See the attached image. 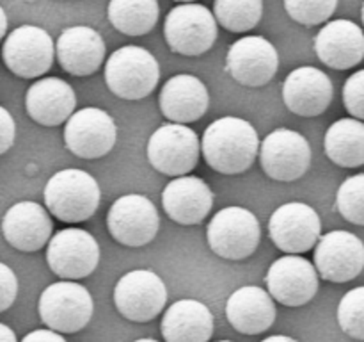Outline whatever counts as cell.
Here are the masks:
<instances>
[{"mask_svg":"<svg viewBox=\"0 0 364 342\" xmlns=\"http://www.w3.org/2000/svg\"><path fill=\"white\" fill-rule=\"evenodd\" d=\"M262 141L244 118L224 116L206 127L201 139L203 159L220 175H240L252 166Z\"/></svg>","mask_w":364,"mask_h":342,"instance_id":"obj_1","label":"cell"},{"mask_svg":"<svg viewBox=\"0 0 364 342\" xmlns=\"http://www.w3.org/2000/svg\"><path fill=\"white\" fill-rule=\"evenodd\" d=\"M45 207L53 217L63 223H82L95 216L102 200V191L87 171L68 167L50 177L46 182Z\"/></svg>","mask_w":364,"mask_h":342,"instance_id":"obj_2","label":"cell"},{"mask_svg":"<svg viewBox=\"0 0 364 342\" xmlns=\"http://www.w3.org/2000/svg\"><path fill=\"white\" fill-rule=\"evenodd\" d=\"M160 64L142 46H121L105 63V82L110 93L123 100H142L155 91Z\"/></svg>","mask_w":364,"mask_h":342,"instance_id":"obj_3","label":"cell"},{"mask_svg":"<svg viewBox=\"0 0 364 342\" xmlns=\"http://www.w3.org/2000/svg\"><path fill=\"white\" fill-rule=\"evenodd\" d=\"M39 317L43 324L59 333H77L92 317L95 303L84 285L73 280L50 284L39 296Z\"/></svg>","mask_w":364,"mask_h":342,"instance_id":"obj_4","label":"cell"},{"mask_svg":"<svg viewBox=\"0 0 364 342\" xmlns=\"http://www.w3.org/2000/svg\"><path fill=\"white\" fill-rule=\"evenodd\" d=\"M208 246L226 260H244L256 252L262 228L256 214L244 207H226L213 214L206 228Z\"/></svg>","mask_w":364,"mask_h":342,"instance_id":"obj_5","label":"cell"},{"mask_svg":"<svg viewBox=\"0 0 364 342\" xmlns=\"http://www.w3.org/2000/svg\"><path fill=\"white\" fill-rule=\"evenodd\" d=\"M217 18L203 4H180L169 11L164 36L173 52L196 57L208 52L217 39Z\"/></svg>","mask_w":364,"mask_h":342,"instance_id":"obj_6","label":"cell"},{"mask_svg":"<svg viewBox=\"0 0 364 342\" xmlns=\"http://www.w3.org/2000/svg\"><path fill=\"white\" fill-rule=\"evenodd\" d=\"M201 142L187 125H160L148 141V160L156 171L167 177H185L199 162Z\"/></svg>","mask_w":364,"mask_h":342,"instance_id":"obj_7","label":"cell"},{"mask_svg":"<svg viewBox=\"0 0 364 342\" xmlns=\"http://www.w3.org/2000/svg\"><path fill=\"white\" fill-rule=\"evenodd\" d=\"M55 43L38 25H20L4 39L2 57L16 77L36 78L45 75L55 59Z\"/></svg>","mask_w":364,"mask_h":342,"instance_id":"obj_8","label":"cell"},{"mask_svg":"<svg viewBox=\"0 0 364 342\" xmlns=\"http://www.w3.org/2000/svg\"><path fill=\"white\" fill-rule=\"evenodd\" d=\"M269 235L277 249L287 255H301L318 244L322 221L311 205L302 202L283 203L269 219Z\"/></svg>","mask_w":364,"mask_h":342,"instance_id":"obj_9","label":"cell"},{"mask_svg":"<svg viewBox=\"0 0 364 342\" xmlns=\"http://www.w3.org/2000/svg\"><path fill=\"white\" fill-rule=\"evenodd\" d=\"M160 216L151 200L144 195L119 196L107 214L109 234L119 244L139 248L146 246L159 234Z\"/></svg>","mask_w":364,"mask_h":342,"instance_id":"obj_10","label":"cell"},{"mask_svg":"<svg viewBox=\"0 0 364 342\" xmlns=\"http://www.w3.org/2000/svg\"><path fill=\"white\" fill-rule=\"evenodd\" d=\"M167 289L162 278L149 269H134L119 278L114 303L121 316L134 323H148L164 310Z\"/></svg>","mask_w":364,"mask_h":342,"instance_id":"obj_11","label":"cell"},{"mask_svg":"<svg viewBox=\"0 0 364 342\" xmlns=\"http://www.w3.org/2000/svg\"><path fill=\"white\" fill-rule=\"evenodd\" d=\"M259 162L267 177L272 180H299L311 166V146L299 132L276 128L262 141Z\"/></svg>","mask_w":364,"mask_h":342,"instance_id":"obj_12","label":"cell"},{"mask_svg":"<svg viewBox=\"0 0 364 342\" xmlns=\"http://www.w3.org/2000/svg\"><path fill=\"white\" fill-rule=\"evenodd\" d=\"M46 262L63 280H80L98 267L100 246L87 230L64 228L50 239Z\"/></svg>","mask_w":364,"mask_h":342,"instance_id":"obj_13","label":"cell"},{"mask_svg":"<svg viewBox=\"0 0 364 342\" xmlns=\"http://www.w3.org/2000/svg\"><path fill=\"white\" fill-rule=\"evenodd\" d=\"M117 139L116 121L98 107L75 110L64 125V145L80 159H100L114 148Z\"/></svg>","mask_w":364,"mask_h":342,"instance_id":"obj_14","label":"cell"},{"mask_svg":"<svg viewBox=\"0 0 364 342\" xmlns=\"http://www.w3.org/2000/svg\"><path fill=\"white\" fill-rule=\"evenodd\" d=\"M318 271L308 259L284 255L269 267L267 289L276 301L284 306L308 305L318 291Z\"/></svg>","mask_w":364,"mask_h":342,"instance_id":"obj_15","label":"cell"},{"mask_svg":"<svg viewBox=\"0 0 364 342\" xmlns=\"http://www.w3.org/2000/svg\"><path fill=\"white\" fill-rule=\"evenodd\" d=\"M279 68V56L272 43L263 36H244L230 46L226 70L247 88H262L270 82Z\"/></svg>","mask_w":364,"mask_h":342,"instance_id":"obj_16","label":"cell"},{"mask_svg":"<svg viewBox=\"0 0 364 342\" xmlns=\"http://www.w3.org/2000/svg\"><path fill=\"white\" fill-rule=\"evenodd\" d=\"M315 267L320 278L333 284L354 280L364 269L363 241L350 232H327L315 248Z\"/></svg>","mask_w":364,"mask_h":342,"instance_id":"obj_17","label":"cell"},{"mask_svg":"<svg viewBox=\"0 0 364 342\" xmlns=\"http://www.w3.org/2000/svg\"><path fill=\"white\" fill-rule=\"evenodd\" d=\"M334 96L333 81L315 66H301L290 71L283 84V102L294 114L302 118L320 116Z\"/></svg>","mask_w":364,"mask_h":342,"instance_id":"obj_18","label":"cell"},{"mask_svg":"<svg viewBox=\"0 0 364 342\" xmlns=\"http://www.w3.org/2000/svg\"><path fill=\"white\" fill-rule=\"evenodd\" d=\"M53 223L46 207L36 202H18L6 210L2 234L14 249L25 253L39 252L52 239Z\"/></svg>","mask_w":364,"mask_h":342,"instance_id":"obj_19","label":"cell"},{"mask_svg":"<svg viewBox=\"0 0 364 342\" xmlns=\"http://www.w3.org/2000/svg\"><path fill=\"white\" fill-rule=\"evenodd\" d=\"M55 50L60 68L73 77L96 73L105 61V41L87 25L64 28L57 38Z\"/></svg>","mask_w":364,"mask_h":342,"instance_id":"obj_20","label":"cell"},{"mask_svg":"<svg viewBox=\"0 0 364 342\" xmlns=\"http://www.w3.org/2000/svg\"><path fill=\"white\" fill-rule=\"evenodd\" d=\"M77 95L66 81L46 77L36 81L25 93L27 114L43 127H59L75 114Z\"/></svg>","mask_w":364,"mask_h":342,"instance_id":"obj_21","label":"cell"},{"mask_svg":"<svg viewBox=\"0 0 364 342\" xmlns=\"http://www.w3.org/2000/svg\"><path fill=\"white\" fill-rule=\"evenodd\" d=\"M315 52L333 70H350L364 59V32L350 20H333L315 38Z\"/></svg>","mask_w":364,"mask_h":342,"instance_id":"obj_22","label":"cell"},{"mask_svg":"<svg viewBox=\"0 0 364 342\" xmlns=\"http://www.w3.org/2000/svg\"><path fill=\"white\" fill-rule=\"evenodd\" d=\"M162 205L174 223L198 224L213 207V192L203 178L185 175L176 177L164 187Z\"/></svg>","mask_w":364,"mask_h":342,"instance_id":"obj_23","label":"cell"},{"mask_svg":"<svg viewBox=\"0 0 364 342\" xmlns=\"http://www.w3.org/2000/svg\"><path fill=\"white\" fill-rule=\"evenodd\" d=\"M160 110L171 123L187 125L205 116L210 105V95L206 86L194 75H174L159 96Z\"/></svg>","mask_w":364,"mask_h":342,"instance_id":"obj_24","label":"cell"},{"mask_svg":"<svg viewBox=\"0 0 364 342\" xmlns=\"http://www.w3.org/2000/svg\"><path fill=\"white\" fill-rule=\"evenodd\" d=\"M276 303L270 292L256 285H244L228 298L226 317L231 326L245 335L263 333L276 321Z\"/></svg>","mask_w":364,"mask_h":342,"instance_id":"obj_25","label":"cell"},{"mask_svg":"<svg viewBox=\"0 0 364 342\" xmlns=\"http://www.w3.org/2000/svg\"><path fill=\"white\" fill-rule=\"evenodd\" d=\"M160 328L166 342H210L213 316L198 299H180L166 310Z\"/></svg>","mask_w":364,"mask_h":342,"instance_id":"obj_26","label":"cell"},{"mask_svg":"<svg viewBox=\"0 0 364 342\" xmlns=\"http://www.w3.org/2000/svg\"><path fill=\"white\" fill-rule=\"evenodd\" d=\"M326 155L341 167H359L364 164V121L341 118L334 121L323 138Z\"/></svg>","mask_w":364,"mask_h":342,"instance_id":"obj_27","label":"cell"},{"mask_svg":"<svg viewBox=\"0 0 364 342\" xmlns=\"http://www.w3.org/2000/svg\"><path fill=\"white\" fill-rule=\"evenodd\" d=\"M160 16L159 0H110L107 18L117 32L144 36L153 31Z\"/></svg>","mask_w":364,"mask_h":342,"instance_id":"obj_28","label":"cell"},{"mask_svg":"<svg viewBox=\"0 0 364 342\" xmlns=\"http://www.w3.org/2000/svg\"><path fill=\"white\" fill-rule=\"evenodd\" d=\"M213 14L230 32H247L259 24L263 14L262 0H215Z\"/></svg>","mask_w":364,"mask_h":342,"instance_id":"obj_29","label":"cell"},{"mask_svg":"<svg viewBox=\"0 0 364 342\" xmlns=\"http://www.w3.org/2000/svg\"><path fill=\"white\" fill-rule=\"evenodd\" d=\"M336 209L348 223L364 227V173L352 175L338 187Z\"/></svg>","mask_w":364,"mask_h":342,"instance_id":"obj_30","label":"cell"},{"mask_svg":"<svg viewBox=\"0 0 364 342\" xmlns=\"http://www.w3.org/2000/svg\"><path fill=\"white\" fill-rule=\"evenodd\" d=\"M338 324L352 338L364 341V285L348 291L338 305Z\"/></svg>","mask_w":364,"mask_h":342,"instance_id":"obj_31","label":"cell"},{"mask_svg":"<svg viewBox=\"0 0 364 342\" xmlns=\"http://www.w3.org/2000/svg\"><path fill=\"white\" fill-rule=\"evenodd\" d=\"M338 0H284V9L291 20L301 25H320L329 20Z\"/></svg>","mask_w":364,"mask_h":342,"instance_id":"obj_32","label":"cell"},{"mask_svg":"<svg viewBox=\"0 0 364 342\" xmlns=\"http://www.w3.org/2000/svg\"><path fill=\"white\" fill-rule=\"evenodd\" d=\"M345 109L352 118L364 121V70L355 71L343 86Z\"/></svg>","mask_w":364,"mask_h":342,"instance_id":"obj_33","label":"cell"},{"mask_svg":"<svg viewBox=\"0 0 364 342\" xmlns=\"http://www.w3.org/2000/svg\"><path fill=\"white\" fill-rule=\"evenodd\" d=\"M18 296V278L7 264H0V312H6Z\"/></svg>","mask_w":364,"mask_h":342,"instance_id":"obj_34","label":"cell"},{"mask_svg":"<svg viewBox=\"0 0 364 342\" xmlns=\"http://www.w3.org/2000/svg\"><path fill=\"white\" fill-rule=\"evenodd\" d=\"M16 138V123L6 107H0V153L9 152Z\"/></svg>","mask_w":364,"mask_h":342,"instance_id":"obj_35","label":"cell"},{"mask_svg":"<svg viewBox=\"0 0 364 342\" xmlns=\"http://www.w3.org/2000/svg\"><path fill=\"white\" fill-rule=\"evenodd\" d=\"M21 342H66V338L53 330H34L28 335H25Z\"/></svg>","mask_w":364,"mask_h":342,"instance_id":"obj_36","label":"cell"},{"mask_svg":"<svg viewBox=\"0 0 364 342\" xmlns=\"http://www.w3.org/2000/svg\"><path fill=\"white\" fill-rule=\"evenodd\" d=\"M0 342H18L16 333L7 324H0Z\"/></svg>","mask_w":364,"mask_h":342,"instance_id":"obj_37","label":"cell"},{"mask_svg":"<svg viewBox=\"0 0 364 342\" xmlns=\"http://www.w3.org/2000/svg\"><path fill=\"white\" fill-rule=\"evenodd\" d=\"M0 20H2V25H0V38H7V14L4 7H0Z\"/></svg>","mask_w":364,"mask_h":342,"instance_id":"obj_38","label":"cell"},{"mask_svg":"<svg viewBox=\"0 0 364 342\" xmlns=\"http://www.w3.org/2000/svg\"><path fill=\"white\" fill-rule=\"evenodd\" d=\"M262 342H299V341H295V338L291 337H287V335H272V337H267L265 341Z\"/></svg>","mask_w":364,"mask_h":342,"instance_id":"obj_39","label":"cell"},{"mask_svg":"<svg viewBox=\"0 0 364 342\" xmlns=\"http://www.w3.org/2000/svg\"><path fill=\"white\" fill-rule=\"evenodd\" d=\"M134 342H159V341H155V338H139V341H134Z\"/></svg>","mask_w":364,"mask_h":342,"instance_id":"obj_40","label":"cell"},{"mask_svg":"<svg viewBox=\"0 0 364 342\" xmlns=\"http://www.w3.org/2000/svg\"><path fill=\"white\" fill-rule=\"evenodd\" d=\"M176 2H181V4H194L196 0H176Z\"/></svg>","mask_w":364,"mask_h":342,"instance_id":"obj_41","label":"cell"},{"mask_svg":"<svg viewBox=\"0 0 364 342\" xmlns=\"http://www.w3.org/2000/svg\"><path fill=\"white\" fill-rule=\"evenodd\" d=\"M361 18H363V24H364V4H363V9H361Z\"/></svg>","mask_w":364,"mask_h":342,"instance_id":"obj_42","label":"cell"},{"mask_svg":"<svg viewBox=\"0 0 364 342\" xmlns=\"http://www.w3.org/2000/svg\"><path fill=\"white\" fill-rule=\"evenodd\" d=\"M217 342H231V341H217Z\"/></svg>","mask_w":364,"mask_h":342,"instance_id":"obj_43","label":"cell"}]
</instances>
